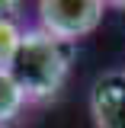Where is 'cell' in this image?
Masks as SVG:
<instances>
[{
    "mask_svg": "<svg viewBox=\"0 0 125 128\" xmlns=\"http://www.w3.org/2000/svg\"><path fill=\"white\" fill-rule=\"evenodd\" d=\"M7 70L19 83L26 102H42L61 90L64 77H67V54H64L61 42H55L48 32L29 29L23 32L19 48Z\"/></svg>",
    "mask_w": 125,
    "mask_h": 128,
    "instance_id": "6da1fadb",
    "label": "cell"
},
{
    "mask_svg": "<svg viewBox=\"0 0 125 128\" xmlns=\"http://www.w3.org/2000/svg\"><path fill=\"white\" fill-rule=\"evenodd\" d=\"M19 38H23V32L16 29V22H0V67L3 70L13 61L16 48H19Z\"/></svg>",
    "mask_w": 125,
    "mask_h": 128,
    "instance_id": "5b68a950",
    "label": "cell"
},
{
    "mask_svg": "<svg viewBox=\"0 0 125 128\" xmlns=\"http://www.w3.org/2000/svg\"><path fill=\"white\" fill-rule=\"evenodd\" d=\"M19 16V0H0V22H16Z\"/></svg>",
    "mask_w": 125,
    "mask_h": 128,
    "instance_id": "8992f818",
    "label": "cell"
},
{
    "mask_svg": "<svg viewBox=\"0 0 125 128\" xmlns=\"http://www.w3.org/2000/svg\"><path fill=\"white\" fill-rule=\"evenodd\" d=\"M103 3H109V6H119V10H125V0H103Z\"/></svg>",
    "mask_w": 125,
    "mask_h": 128,
    "instance_id": "52a82bcc",
    "label": "cell"
},
{
    "mask_svg": "<svg viewBox=\"0 0 125 128\" xmlns=\"http://www.w3.org/2000/svg\"><path fill=\"white\" fill-rule=\"evenodd\" d=\"M90 115L96 128H125V70H109L93 83Z\"/></svg>",
    "mask_w": 125,
    "mask_h": 128,
    "instance_id": "3957f363",
    "label": "cell"
},
{
    "mask_svg": "<svg viewBox=\"0 0 125 128\" xmlns=\"http://www.w3.org/2000/svg\"><path fill=\"white\" fill-rule=\"evenodd\" d=\"M103 0H39V29L55 42H77L99 26Z\"/></svg>",
    "mask_w": 125,
    "mask_h": 128,
    "instance_id": "7a4b0ae2",
    "label": "cell"
},
{
    "mask_svg": "<svg viewBox=\"0 0 125 128\" xmlns=\"http://www.w3.org/2000/svg\"><path fill=\"white\" fill-rule=\"evenodd\" d=\"M23 102H26V96H23V90H19V83L13 80L10 70H3V67H0V128L7 125L10 118L19 115Z\"/></svg>",
    "mask_w": 125,
    "mask_h": 128,
    "instance_id": "277c9868",
    "label": "cell"
}]
</instances>
